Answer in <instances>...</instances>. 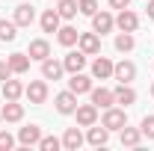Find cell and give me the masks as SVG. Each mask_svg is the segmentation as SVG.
Wrapping results in <instances>:
<instances>
[{
    "mask_svg": "<svg viewBox=\"0 0 154 151\" xmlns=\"http://www.w3.org/2000/svg\"><path fill=\"white\" fill-rule=\"evenodd\" d=\"M101 125H104L107 131H122V128L128 125V116H125V110L107 107V110H104V119H101Z\"/></svg>",
    "mask_w": 154,
    "mask_h": 151,
    "instance_id": "6da1fadb",
    "label": "cell"
},
{
    "mask_svg": "<svg viewBox=\"0 0 154 151\" xmlns=\"http://www.w3.org/2000/svg\"><path fill=\"white\" fill-rule=\"evenodd\" d=\"M77 45H80V51H83L86 57H95L98 51H101V36H98V33H80Z\"/></svg>",
    "mask_w": 154,
    "mask_h": 151,
    "instance_id": "7a4b0ae2",
    "label": "cell"
},
{
    "mask_svg": "<svg viewBox=\"0 0 154 151\" xmlns=\"http://www.w3.org/2000/svg\"><path fill=\"white\" fill-rule=\"evenodd\" d=\"M113 77L119 80V83H131L136 77V65L134 62H128V59H122V62H116L113 65Z\"/></svg>",
    "mask_w": 154,
    "mask_h": 151,
    "instance_id": "3957f363",
    "label": "cell"
},
{
    "mask_svg": "<svg viewBox=\"0 0 154 151\" xmlns=\"http://www.w3.org/2000/svg\"><path fill=\"white\" fill-rule=\"evenodd\" d=\"M24 95L30 98V104H45V98H48V83H45V80H33V83L24 89Z\"/></svg>",
    "mask_w": 154,
    "mask_h": 151,
    "instance_id": "277c9868",
    "label": "cell"
},
{
    "mask_svg": "<svg viewBox=\"0 0 154 151\" xmlns=\"http://www.w3.org/2000/svg\"><path fill=\"white\" fill-rule=\"evenodd\" d=\"M57 110H59L62 116H71V113L77 110V95L71 92V89H65V92L57 95Z\"/></svg>",
    "mask_w": 154,
    "mask_h": 151,
    "instance_id": "5b68a950",
    "label": "cell"
},
{
    "mask_svg": "<svg viewBox=\"0 0 154 151\" xmlns=\"http://www.w3.org/2000/svg\"><path fill=\"white\" fill-rule=\"evenodd\" d=\"M116 27L122 30V33H134L136 27H139V18H136L131 9H119V18H116Z\"/></svg>",
    "mask_w": 154,
    "mask_h": 151,
    "instance_id": "8992f818",
    "label": "cell"
},
{
    "mask_svg": "<svg viewBox=\"0 0 154 151\" xmlns=\"http://www.w3.org/2000/svg\"><path fill=\"white\" fill-rule=\"evenodd\" d=\"M77 125H83V128H92L98 122V107L95 104H83V107H77Z\"/></svg>",
    "mask_w": 154,
    "mask_h": 151,
    "instance_id": "52a82bcc",
    "label": "cell"
},
{
    "mask_svg": "<svg viewBox=\"0 0 154 151\" xmlns=\"http://www.w3.org/2000/svg\"><path fill=\"white\" fill-rule=\"evenodd\" d=\"M15 24L18 27H30L33 21H36V9H33V3H21V6H15Z\"/></svg>",
    "mask_w": 154,
    "mask_h": 151,
    "instance_id": "ba28073f",
    "label": "cell"
},
{
    "mask_svg": "<svg viewBox=\"0 0 154 151\" xmlns=\"http://www.w3.org/2000/svg\"><path fill=\"white\" fill-rule=\"evenodd\" d=\"M68 89H71L74 95L92 92V77H86L83 71H77V74H71V80H68Z\"/></svg>",
    "mask_w": 154,
    "mask_h": 151,
    "instance_id": "9c48e42d",
    "label": "cell"
},
{
    "mask_svg": "<svg viewBox=\"0 0 154 151\" xmlns=\"http://www.w3.org/2000/svg\"><path fill=\"white\" fill-rule=\"evenodd\" d=\"M92 27H95L98 36H104V33H110V30L116 27V18L110 15V12H95V15H92Z\"/></svg>",
    "mask_w": 154,
    "mask_h": 151,
    "instance_id": "30bf717a",
    "label": "cell"
},
{
    "mask_svg": "<svg viewBox=\"0 0 154 151\" xmlns=\"http://www.w3.org/2000/svg\"><path fill=\"white\" fill-rule=\"evenodd\" d=\"M38 139H42V128H38V125H30V128H21L18 131V142L24 145V148L38 145Z\"/></svg>",
    "mask_w": 154,
    "mask_h": 151,
    "instance_id": "8fae6325",
    "label": "cell"
},
{
    "mask_svg": "<svg viewBox=\"0 0 154 151\" xmlns=\"http://www.w3.org/2000/svg\"><path fill=\"white\" fill-rule=\"evenodd\" d=\"M62 71H65V65L62 62H57V59H42V77L45 80H59L62 77Z\"/></svg>",
    "mask_w": 154,
    "mask_h": 151,
    "instance_id": "7c38bea8",
    "label": "cell"
},
{
    "mask_svg": "<svg viewBox=\"0 0 154 151\" xmlns=\"http://www.w3.org/2000/svg\"><path fill=\"white\" fill-rule=\"evenodd\" d=\"M62 65H65V71L77 74V71H83V65H86V54H83V51H71V54H65Z\"/></svg>",
    "mask_w": 154,
    "mask_h": 151,
    "instance_id": "4fadbf2b",
    "label": "cell"
},
{
    "mask_svg": "<svg viewBox=\"0 0 154 151\" xmlns=\"http://www.w3.org/2000/svg\"><path fill=\"white\" fill-rule=\"evenodd\" d=\"M92 104H95L98 110H107V107H113L116 104V95L110 92V89H104V86H101V89H92Z\"/></svg>",
    "mask_w": 154,
    "mask_h": 151,
    "instance_id": "5bb4252c",
    "label": "cell"
},
{
    "mask_svg": "<svg viewBox=\"0 0 154 151\" xmlns=\"http://www.w3.org/2000/svg\"><path fill=\"white\" fill-rule=\"evenodd\" d=\"M113 95H116V104H122V107H131L136 101V92L131 89V83H119L113 89Z\"/></svg>",
    "mask_w": 154,
    "mask_h": 151,
    "instance_id": "9a60e30c",
    "label": "cell"
},
{
    "mask_svg": "<svg viewBox=\"0 0 154 151\" xmlns=\"http://www.w3.org/2000/svg\"><path fill=\"white\" fill-rule=\"evenodd\" d=\"M51 57V45H48V39H33L30 42V59H48Z\"/></svg>",
    "mask_w": 154,
    "mask_h": 151,
    "instance_id": "2e32d148",
    "label": "cell"
},
{
    "mask_svg": "<svg viewBox=\"0 0 154 151\" xmlns=\"http://www.w3.org/2000/svg\"><path fill=\"white\" fill-rule=\"evenodd\" d=\"M92 77H98V80L113 77V62H110L107 57H98L95 62H92Z\"/></svg>",
    "mask_w": 154,
    "mask_h": 151,
    "instance_id": "e0dca14e",
    "label": "cell"
},
{
    "mask_svg": "<svg viewBox=\"0 0 154 151\" xmlns=\"http://www.w3.org/2000/svg\"><path fill=\"white\" fill-rule=\"evenodd\" d=\"M0 116H3V122H21L24 119V107L18 101H6V107L0 110Z\"/></svg>",
    "mask_w": 154,
    "mask_h": 151,
    "instance_id": "ac0fdd59",
    "label": "cell"
},
{
    "mask_svg": "<svg viewBox=\"0 0 154 151\" xmlns=\"http://www.w3.org/2000/svg\"><path fill=\"white\" fill-rule=\"evenodd\" d=\"M86 139H89V145H95V148H101V145H107V139H110V131L101 125V128H89V133H86Z\"/></svg>",
    "mask_w": 154,
    "mask_h": 151,
    "instance_id": "d6986e66",
    "label": "cell"
},
{
    "mask_svg": "<svg viewBox=\"0 0 154 151\" xmlns=\"http://www.w3.org/2000/svg\"><path fill=\"white\" fill-rule=\"evenodd\" d=\"M6 62H9L12 74H24V71L30 68V54H12V57L6 59Z\"/></svg>",
    "mask_w": 154,
    "mask_h": 151,
    "instance_id": "ffe728a7",
    "label": "cell"
},
{
    "mask_svg": "<svg viewBox=\"0 0 154 151\" xmlns=\"http://www.w3.org/2000/svg\"><path fill=\"white\" fill-rule=\"evenodd\" d=\"M77 39H80V33H77L74 27H59V30H57V42L62 45V48H71V45H77Z\"/></svg>",
    "mask_w": 154,
    "mask_h": 151,
    "instance_id": "44dd1931",
    "label": "cell"
},
{
    "mask_svg": "<svg viewBox=\"0 0 154 151\" xmlns=\"http://www.w3.org/2000/svg\"><path fill=\"white\" fill-rule=\"evenodd\" d=\"M21 95H24V86H21L18 80H12V77L3 80V98H6V101H18Z\"/></svg>",
    "mask_w": 154,
    "mask_h": 151,
    "instance_id": "7402d4cb",
    "label": "cell"
},
{
    "mask_svg": "<svg viewBox=\"0 0 154 151\" xmlns=\"http://www.w3.org/2000/svg\"><path fill=\"white\" fill-rule=\"evenodd\" d=\"M59 12L57 9H48V12H45V15H42V30H45V33H57L59 30Z\"/></svg>",
    "mask_w": 154,
    "mask_h": 151,
    "instance_id": "603a6c76",
    "label": "cell"
},
{
    "mask_svg": "<svg viewBox=\"0 0 154 151\" xmlns=\"http://www.w3.org/2000/svg\"><path fill=\"white\" fill-rule=\"evenodd\" d=\"M62 145H65L68 151H77L80 145H83V133L77 131V128H68V131H65V136H62Z\"/></svg>",
    "mask_w": 154,
    "mask_h": 151,
    "instance_id": "cb8c5ba5",
    "label": "cell"
},
{
    "mask_svg": "<svg viewBox=\"0 0 154 151\" xmlns=\"http://www.w3.org/2000/svg\"><path fill=\"white\" fill-rule=\"evenodd\" d=\"M139 139H142V131H136V128H122V145H128V148H136L139 145Z\"/></svg>",
    "mask_w": 154,
    "mask_h": 151,
    "instance_id": "d4e9b609",
    "label": "cell"
},
{
    "mask_svg": "<svg viewBox=\"0 0 154 151\" xmlns=\"http://www.w3.org/2000/svg\"><path fill=\"white\" fill-rule=\"evenodd\" d=\"M18 39V24L15 21H0V42H15Z\"/></svg>",
    "mask_w": 154,
    "mask_h": 151,
    "instance_id": "484cf974",
    "label": "cell"
},
{
    "mask_svg": "<svg viewBox=\"0 0 154 151\" xmlns=\"http://www.w3.org/2000/svg\"><path fill=\"white\" fill-rule=\"evenodd\" d=\"M134 45H136L134 33H119V36H116V51H122V54L134 51Z\"/></svg>",
    "mask_w": 154,
    "mask_h": 151,
    "instance_id": "4316f807",
    "label": "cell"
},
{
    "mask_svg": "<svg viewBox=\"0 0 154 151\" xmlns=\"http://www.w3.org/2000/svg\"><path fill=\"white\" fill-rule=\"evenodd\" d=\"M57 12H59V18H74L77 12H80V9H77V0H59V6H57Z\"/></svg>",
    "mask_w": 154,
    "mask_h": 151,
    "instance_id": "83f0119b",
    "label": "cell"
},
{
    "mask_svg": "<svg viewBox=\"0 0 154 151\" xmlns=\"http://www.w3.org/2000/svg\"><path fill=\"white\" fill-rule=\"evenodd\" d=\"M77 9H80V15H95L98 12V0H77Z\"/></svg>",
    "mask_w": 154,
    "mask_h": 151,
    "instance_id": "f1b7e54d",
    "label": "cell"
},
{
    "mask_svg": "<svg viewBox=\"0 0 154 151\" xmlns=\"http://www.w3.org/2000/svg\"><path fill=\"white\" fill-rule=\"evenodd\" d=\"M59 145H62V142H59L57 136H42V139H38V148L42 151H57Z\"/></svg>",
    "mask_w": 154,
    "mask_h": 151,
    "instance_id": "f546056e",
    "label": "cell"
},
{
    "mask_svg": "<svg viewBox=\"0 0 154 151\" xmlns=\"http://www.w3.org/2000/svg\"><path fill=\"white\" fill-rule=\"evenodd\" d=\"M139 131H142V136H148V139H154V116H145V119H142Z\"/></svg>",
    "mask_w": 154,
    "mask_h": 151,
    "instance_id": "4dcf8cb0",
    "label": "cell"
},
{
    "mask_svg": "<svg viewBox=\"0 0 154 151\" xmlns=\"http://www.w3.org/2000/svg\"><path fill=\"white\" fill-rule=\"evenodd\" d=\"M12 145H15V136L9 131H0V151H9Z\"/></svg>",
    "mask_w": 154,
    "mask_h": 151,
    "instance_id": "1f68e13d",
    "label": "cell"
},
{
    "mask_svg": "<svg viewBox=\"0 0 154 151\" xmlns=\"http://www.w3.org/2000/svg\"><path fill=\"white\" fill-rule=\"evenodd\" d=\"M12 77V68H9V62H0V80H9Z\"/></svg>",
    "mask_w": 154,
    "mask_h": 151,
    "instance_id": "d6a6232c",
    "label": "cell"
},
{
    "mask_svg": "<svg viewBox=\"0 0 154 151\" xmlns=\"http://www.w3.org/2000/svg\"><path fill=\"white\" fill-rule=\"evenodd\" d=\"M110 6H113V9H128L131 0H110Z\"/></svg>",
    "mask_w": 154,
    "mask_h": 151,
    "instance_id": "836d02e7",
    "label": "cell"
},
{
    "mask_svg": "<svg viewBox=\"0 0 154 151\" xmlns=\"http://www.w3.org/2000/svg\"><path fill=\"white\" fill-rule=\"evenodd\" d=\"M148 18L154 21V0H151V3H148Z\"/></svg>",
    "mask_w": 154,
    "mask_h": 151,
    "instance_id": "e575fe53",
    "label": "cell"
},
{
    "mask_svg": "<svg viewBox=\"0 0 154 151\" xmlns=\"http://www.w3.org/2000/svg\"><path fill=\"white\" fill-rule=\"evenodd\" d=\"M151 95H154V86H151Z\"/></svg>",
    "mask_w": 154,
    "mask_h": 151,
    "instance_id": "d590c367",
    "label": "cell"
},
{
    "mask_svg": "<svg viewBox=\"0 0 154 151\" xmlns=\"http://www.w3.org/2000/svg\"><path fill=\"white\" fill-rule=\"evenodd\" d=\"M0 122H3V116H0Z\"/></svg>",
    "mask_w": 154,
    "mask_h": 151,
    "instance_id": "8d00e7d4",
    "label": "cell"
}]
</instances>
